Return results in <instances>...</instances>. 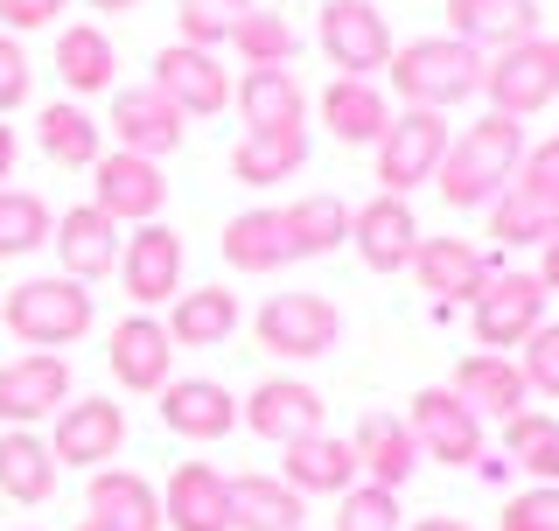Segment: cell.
<instances>
[{"mask_svg":"<svg viewBox=\"0 0 559 531\" xmlns=\"http://www.w3.org/2000/svg\"><path fill=\"white\" fill-rule=\"evenodd\" d=\"M524 119H503V113H483L476 127H462L448 140V162L433 168V189H441L448 210H483L497 203L503 189L518 182V162H524Z\"/></svg>","mask_w":559,"mask_h":531,"instance_id":"obj_1","label":"cell"},{"mask_svg":"<svg viewBox=\"0 0 559 531\" xmlns=\"http://www.w3.org/2000/svg\"><path fill=\"white\" fill-rule=\"evenodd\" d=\"M384 70H392V92L406 105H419V113H454V105L483 98L489 57L468 49L462 35H419V43H399Z\"/></svg>","mask_w":559,"mask_h":531,"instance_id":"obj_2","label":"cell"},{"mask_svg":"<svg viewBox=\"0 0 559 531\" xmlns=\"http://www.w3.org/2000/svg\"><path fill=\"white\" fill-rule=\"evenodd\" d=\"M92 322H98L92 287L63 280V273H35L22 287H8V300H0V329L28 350H70L92 335Z\"/></svg>","mask_w":559,"mask_h":531,"instance_id":"obj_3","label":"cell"},{"mask_svg":"<svg viewBox=\"0 0 559 531\" xmlns=\"http://www.w3.org/2000/svg\"><path fill=\"white\" fill-rule=\"evenodd\" d=\"M252 335L273 357L308 364V357H329L343 343V308L329 294H266V308L252 315Z\"/></svg>","mask_w":559,"mask_h":531,"instance_id":"obj_4","label":"cell"},{"mask_svg":"<svg viewBox=\"0 0 559 531\" xmlns=\"http://www.w3.org/2000/svg\"><path fill=\"white\" fill-rule=\"evenodd\" d=\"M483 98H489V113H503V119L546 113L559 98V43L552 35H532V43L497 49L489 70H483Z\"/></svg>","mask_w":559,"mask_h":531,"instance_id":"obj_5","label":"cell"},{"mask_svg":"<svg viewBox=\"0 0 559 531\" xmlns=\"http://www.w3.org/2000/svg\"><path fill=\"white\" fill-rule=\"evenodd\" d=\"M448 113H419V105H406V113H392V127H384L378 140V182L384 197H413L419 182H433V168L448 162Z\"/></svg>","mask_w":559,"mask_h":531,"instance_id":"obj_6","label":"cell"},{"mask_svg":"<svg viewBox=\"0 0 559 531\" xmlns=\"http://www.w3.org/2000/svg\"><path fill=\"white\" fill-rule=\"evenodd\" d=\"M546 287H538V273H489L483 294L468 300V335H476V350H518L524 335L546 322Z\"/></svg>","mask_w":559,"mask_h":531,"instance_id":"obj_7","label":"cell"},{"mask_svg":"<svg viewBox=\"0 0 559 531\" xmlns=\"http://www.w3.org/2000/svg\"><path fill=\"white\" fill-rule=\"evenodd\" d=\"M314 43L336 63V78H378L392 63V22L378 0H329L314 22Z\"/></svg>","mask_w":559,"mask_h":531,"instance_id":"obj_8","label":"cell"},{"mask_svg":"<svg viewBox=\"0 0 559 531\" xmlns=\"http://www.w3.org/2000/svg\"><path fill=\"white\" fill-rule=\"evenodd\" d=\"M49 455H57V469H112L119 448H127V405H112L105 392L92 399H70L57 420H49Z\"/></svg>","mask_w":559,"mask_h":531,"instance_id":"obj_9","label":"cell"},{"mask_svg":"<svg viewBox=\"0 0 559 531\" xmlns=\"http://www.w3.org/2000/svg\"><path fill=\"white\" fill-rule=\"evenodd\" d=\"M406 427L419 440V462H448V469H476L483 462V413H476V405H462L448 385L413 392Z\"/></svg>","mask_w":559,"mask_h":531,"instance_id":"obj_10","label":"cell"},{"mask_svg":"<svg viewBox=\"0 0 559 531\" xmlns=\"http://www.w3.org/2000/svg\"><path fill=\"white\" fill-rule=\"evenodd\" d=\"M92 203L119 232H127V224H154L168 210V175H162V162H147V154L105 148L92 162Z\"/></svg>","mask_w":559,"mask_h":531,"instance_id":"obj_11","label":"cell"},{"mask_svg":"<svg viewBox=\"0 0 559 531\" xmlns=\"http://www.w3.org/2000/svg\"><path fill=\"white\" fill-rule=\"evenodd\" d=\"M154 92H162L182 119H217L231 105V70H224L217 49H189V43H168L154 49Z\"/></svg>","mask_w":559,"mask_h":531,"instance_id":"obj_12","label":"cell"},{"mask_svg":"<svg viewBox=\"0 0 559 531\" xmlns=\"http://www.w3.org/2000/svg\"><path fill=\"white\" fill-rule=\"evenodd\" d=\"M112 273H119V287H127L133 308L154 315L162 300L182 294V238H175L162 217H154V224H133L127 245H119V266H112Z\"/></svg>","mask_w":559,"mask_h":531,"instance_id":"obj_13","label":"cell"},{"mask_svg":"<svg viewBox=\"0 0 559 531\" xmlns=\"http://www.w3.org/2000/svg\"><path fill=\"white\" fill-rule=\"evenodd\" d=\"M70 399L78 392H70V364L57 350H28V357L0 364V427H43Z\"/></svg>","mask_w":559,"mask_h":531,"instance_id":"obj_14","label":"cell"},{"mask_svg":"<svg viewBox=\"0 0 559 531\" xmlns=\"http://www.w3.org/2000/svg\"><path fill=\"white\" fill-rule=\"evenodd\" d=\"M105 364H112L119 392H140L154 399L162 385L175 378V343H168V322L147 308H133L127 322H112V335H105Z\"/></svg>","mask_w":559,"mask_h":531,"instance_id":"obj_15","label":"cell"},{"mask_svg":"<svg viewBox=\"0 0 559 531\" xmlns=\"http://www.w3.org/2000/svg\"><path fill=\"white\" fill-rule=\"evenodd\" d=\"M322 420H329V405L308 378H266V385H252V399H238V427H252L273 448L322 434Z\"/></svg>","mask_w":559,"mask_h":531,"instance_id":"obj_16","label":"cell"},{"mask_svg":"<svg viewBox=\"0 0 559 531\" xmlns=\"http://www.w3.org/2000/svg\"><path fill=\"white\" fill-rule=\"evenodd\" d=\"M349 245H357V259L371 266V273H406L413 252H419V217L406 197H378L349 210Z\"/></svg>","mask_w":559,"mask_h":531,"instance_id":"obj_17","label":"cell"},{"mask_svg":"<svg viewBox=\"0 0 559 531\" xmlns=\"http://www.w3.org/2000/svg\"><path fill=\"white\" fill-rule=\"evenodd\" d=\"M406 273L419 280V294H433V308H468L497 266H489V252L468 245V238H419Z\"/></svg>","mask_w":559,"mask_h":531,"instance_id":"obj_18","label":"cell"},{"mask_svg":"<svg viewBox=\"0 0 559 531\" xmlns=\"http://www.w3.org/2000/svg\"><path fill=\"white\" fill-rule=\"evenodd\" d=\"M105 127H112V148L147 154V162H168V154L182 148L189 119L175 113L154 84H127V92H112V119H105Z\"/></svg>","mask_w":559,"mask_h":531,"instance_id":"obj_19","label":"cell"},{"mask_svg":"<svg viewBox=\"0 0 559 531\" xmlns=\"http://www.w3.org/2000/svg\"><path fill=\"white\" fill-rule=\"evenodd\" d=\"M49 245H57V266H63V280H105L119 266V245H127V232H119L112 217H105L98 203H70L63 217H57V232H49Z\"/></svg>","mask_w":559,"mask_h":531,"instance_id":"obj_20","label":"cell"},{"mask_svg":"<svg viewBox=\"0 0 559 531\" xmlns=\"http://www.w3.org/2000/svg\"><path fill=\"white\" fill-rule=\"evenodd\" d=\"M162 531H231V475L210 462H175L162 489Z\"/></svg>","mask_w":559,"mask_h":531,"instance_id":"obj_21","label":"cell"},{"mask_svg":"<svg viewBox=\"0 0 559 531\" xmlns=\"http://www.w3.org/2000/svg\"><path fill=\"white\" fill-rule=\"evenodd\" d=\"M231 105L245 119V133H294L308 127V84L294 70H245L231 84Z\"/></svg>","mask_w":559,"mask_h":531,"instance_id":"obj_22","label":"cell"},{"mask_svg":"<svg viewBox=\"0 0 559 531\" xmlns=\"http://www.w3.org/2000/svg\"><path fill=\"white\" fill-rule=\"evenodd\" d=\"M154 399H162V427L182 440H224L238 427V399L217 378H168Z\"/></svg>","mask_w":559,"mask_h":531,"instance_id":"obj_23","label":"cell"},{"mask_svg":"<svg viewBox=\"0 0 559 531\" xmlns=\"http://www.w3.org/2000/svg\"><path fill=\"white\" fill-rule=\"evenodd\" d=\"M224 266L231 273H280V266H294V232H287V210L259 203V210H238L231 224H224Z\"/></svg>","mask_w":559,"mask_h":531,"instance_id":"obj_24","label":"cell"},{"mask_svg":"<svg viewBox=\"0 0 559 531\" xmlns=\"http://www.w3.org/2000/svg\"><path fill=\"white\" fill-rule=\"evenodd\" d=\"M349 455H357V475L378 483V489H406L413 469H419V440H413L406 420H392V413H364L357 434H349Z\"/></svg>","mask_w":559,"mask_h":531,"instance_id":"obj_25","label":"cell"},{"mask_svg":"<svg viewBox=\"0 0 559 531\" xmlns=\"http://www.w3.org/2000/svg\"><path fill=\"white\" fill-rule=\"evenodd\" d=\"M84 518H98L105 531H162V489L133 469H92V489H84Z\"/></svg>","mask_w":559,"mask_h":531,"instance_id":"obj_26","label":"cell"},{"mask_svg":"<svg viewBox=\"0 0 559 531\" xmlns=\"http://www.w3.org/2000/svg\"><path fill=\"white\" fill-rule=\"evenodd\" d=\"M287 462H280V483L287 489H301V497H343V489H357L364 475H357V455H349V440L343 434H308V440H294V448H280Z\"/></svg>","mask_w":559,"mask_h":531,"instance_id":"obj_27","label":"cell"},{"mask_svg":"<svg viewBox=\"0 0 559 531\" xmlns=\"http://www.w3.org/2000/svg\"><path fill=\"white\" fill-rule=\"evenodd\" d=\"M462 405H476V413L489 420H511L532 405V385H524L518 357H497V350H468L462 364H454V385H448Z\"/></svg>","mask_w":559,"mask_h":531,"instance_id":"obj_28","label":"cell"},{"mask_svg":"<svg viewBox=\"0 0 559 531\" xmlns=\"http://www.w3.org/2000/svg\"><path fill=\"white\" fill-rule=\"evenodd\" d=\"M314 105H322V127L336 133L343 148H378L384 127H392V98H384L371 78H329V92Z\"/></svg>","mask_w":559,"mask_h":531,"instance_id":"obj_29","label":"cell"},{"mask_svg":"<svg viewBox=\"0 0 559 531\" xmlns=\"http://www.w3.org/2000/svg\"><path fill=\"white\" fill-rule=\"evenodd\" d=\"M448 35L497 57V49L538 35V0H448Z\"/></svg>","mask_w":559,"mask_h":531,"instance_id":"obj_30","label":"cell"},{"mask_svg":"<svg viewBox=\"0 0 559 531\" xmlns=\"http://www.w3.org/2000/svg\"><path fill=\"white\" fill-rule=\"evenodd\" d=\"M57 455L35 427H0V497H14L22 510L57 497Z\"/></svg>","mask_w":559,"mask_h":531,"instance_id":"obj_31","label":"cell"},{"mask_svg":"<svg viewBox=\"0 0 559 531\" xmlns=\"http://www.w3.org/2000/svg\"><path fill=\"white\" fill-rule=\"evenodd\" d=\"M238 294L231 287H189L168 300V343L175 350H217L238 335Z\"/></svg>","mask_w":559,"mask_h":531,"instance_id":"obj_32","label":"cell"},{"mask_svg":"<svg viewBox=\"0 0 559 531\" xmlns=\"http://www.w3.org/2000/svg\"><path fill=\"white\" fill-rule=\"evenodd\" d=\"M112 70H119V49H112V35H105L98 22L57 28V78H63V92L78 105L98 98V92H112Z\"/></svg>","mask_w":559,"mask_h":531,"instance_id":"obj_33","label":"cell"},{"mask_svg":"<svg viewBox=\"0 0 559 531\" xmlns=\"http://www.w3.org/2000/svg\"><path fill=\"white\" fill-rule=\"evenodd\" d=\"M231 531H308V497L280 475H231Z\"/></svg>","mask_w":559,"mask_h":531,"instance_id":"obj_34","label":"cell"},{"mask_svg":"<svg viewBox=\"0 0 559 531\" xmlns=\"http://www.w3.org/2000/svg\"><path fill=\"white\" fill-rule=\"evenodd\" d=\"M35 148H43L57 168H92L98 154H105V127L92 119V105L57 98V105L35 113Z\"/></svg>","mask_w":559,"mask_h":531,"instance_id":"obj_35","label":"cell"},{"mask_svg":"<svg viewBox=\"0 0 559 531\" xmlns=\"http://www.w3.org/2000/svg\"><path fill=\"white\" fill-rule=\"evenodd\" d=\"M301 168H308V127H294V133H238V148H231V175L245 189L294 182Z\"/></svg>","mask_w":559,"mask_h":531,"instance_id":"obj_36","label":"cell"},{"mask_svg":"<svg viewBox=\"0 0 559 531\" xmlns=\"http://www.w3.org/2000/svg\"><path fill=\"white\" fill-rule=\"evenodd\" d=\"M231 49L245 57V70H287L301 57V28H294L280 8H245L238 28H231Z\"/></svg>","mask_w":559,"mask_h":531,"instance_id":"obj_37","label":"cell"},{"mask_svg":"<svg viewBox=\"0 0 559 531\" xmlns=\"http://www.w3.org/2000/svg\"><path fill=\"white\" fill-rule=\"evenodd\" d=\"M503 462L524 469L532 483H559V413H511L503 420Z\"/></svg>","mask_w":559,"mask_h":531,"instance_id":"obj_38","label":"cell"},{"mask_svg":"<svg viewBox=\"0 0 559 531\" xmlns=\"http://www.w3.org/2000/svg\"><path fill=\"white\" fill-rule=\"evenodd\" d=\"M287 232L301 259H329L336 245H349V203L343 197H301L287 203Z\"/></svg>","mask_w":559,"mask_h":531,"instance_id":"obj_39","label":"cell"},{"mask_svg":"<svg viewBox=\"0 0 559 531\" xmlns=\"http://www.w3.org/2000/svg\"><path fill=\"white\" fill-rule=\"evenodd\" d=\"M57 232V210L35 189H0V259H28L35 245H49Z\"/></svg>","mask_w":559,"mask_h":531,"instance_id":"obj_40","label":"cell"},{"mask_svg":"<svg viewBox=\"0 0 559 531\" xmlns=\"http://www.w3.org/2000/svg\"><path fill=\"white\" fill-rule=\"evenodd\" d=\"M245 8H252V0H175V43H189V49H224Z\"/></svg>","mask_w":559,"mask_h":531,"instance_id":"obj_41","label":"cell"},{"mask_svg":"<svg viewBox=\"0 0 559 531\" xmlns=\"http://www.w3.org/2000/svg\"><path fill=\"white\" fill-rule=\"evenodd\" d=\"M336 531H406V510H399V489L357 483L336 497Z\"/></svg>","mask_w":559,"mask_h":531,"instance_id":"obj_42","label":"cell"},{"mask_svg":"<svg viewBox=\"0 0 559 531\" xmlns=\"http://www.w3.org/2000/svg\"><path fill=\"white\" fill-rule=\"evenodd\" d=\"M483 210H489V238H503V245H546L559 232L546 210H538L532 197H518V189H503V197L483 203Z\"/></svg>","mask_w":559,"mask_h":531,"instance_id":"obj_43","label":"cell"},{"mask_svg":"<svg viewBox=\"0 0 559 531\" xmlns=\"http://www.w3.org/2000/svg\"><path fill=\"white\" fill-rule=\"evenodd\" d=\"M518 197H532L546 217L559 224V133L552 140H538V148H524V162H518Z\"/></svg>","mask_w":559,"mask_h":531,"instance_id":"obj_44","label":"cell"},{"mask_svg":"<svg viewBox=\"0 0 559 531\" xmlns=\"http://www.w3.org/2000/svg\"><path fill=\"white\" fill-rule=\"evenodd\" d=\"M518 370H524L532 392L559 399V322H538L532 335H524V343H518Z\"/></svg>","mask_w":559,"mask_h":531,"instance_id":"obj_45","label":"cell"},{"mask_svg":"<svg viewBox=\"0 0 559 531\" xmlns=\"http://www.w3.org/2000/svg\"><path fill=\"white\" fill-rule=\"evenodd\" d=\"M28 92H35L28 43H22V35H8V28H0V119H8V113H22V105H28Z\"/></svg>","mask_w":559,"mask_h":531,"instance_id":"obj_46","label":"cell"},{"mask_svg":"<svg viewBox=\"0 0 559 531\" xmlns=\"http://www.w3.org/2000/svg\"><path fill=\"white\" fill-rule=\"evenodd\" d=\"M503 531H559V483H532L503 504Z\"/></svg>","mask_w":559,"mask_h":531,"instance_id":"obj_47","label":"cell"},{"mask_svg":"<svg viewBox=\"0 0 559 531\" xmlns=\"http://www.w3.org/2000/svg\"><path fill=\"white\" fill-rule=\"evenodd\" d=\"M70 14V0H0V28L8 35H35V28H57Z\"/></svg>","mask_w":559,"mask_h":531,"instance_id":"obj_48","label":"cell"},{"mask_svg":"<svg viewBox=\"0 0 559 531\" xmlns=\"http://www.w3.org/2000/svg\"><path fill=\"white\" fill-rule=\"evenodd\" d=\"M538 287H546V294H559V232H552L546 245H538Z\"/></svg>","mask_w":559,"mask_h":531,"instance_id":"obj_49","label":"cell"},{"mask_svg":"<svg viewBox=\"0 0 559 531\" xmlns=\"http://www.w3.org/2000/svg\"><path fill=\"white\" fill-rule=\"evenodd\" d=\"M14 162H22V140H14V127H0V189H8Z\"/></svg>","mask_w":559,"mask_h":531,"instance_id":"obj_50","label":"cell"},{"mask_svg":"<svg viewBox=\"0 0 559 531\" xmlns=\"http://www.w3.org/2000/svg\"><path fill=\"white\" fill-rule=\"evenodd\" d=\"M406 531H476V524H468V518H413Z\"/></svg>","mask_w":559,"mask_h":531,"instance_id":"obj_51","label":"cell"},{"mask_svg":"<svg viewBox=\"0 0 559 531\" xmlns=\"http://www.w3.org/2000/svg\"><path fill=\"white\" fill-rule=\"evenodd\" d=\"M98 14H127V8H140V0H92Z\"/></svg>","mask_w":559,"mask_h":531,"instance_id":"obj_52","label":"cell"},{"mask_svg":"<svg viewBox=\"0 0 559 531\" xmlns=\"http://www.w3.org/2000/svg\"><path fill=\"white\" fill-rule=\"evenodd\" d=\"M70 531H105V524H98V518H78V524H70Z\"/></svg>","mask_w":559,"mask_h":531,"instance_id":"obj_53","label":"cell"},{"mask_svg":"<svg viewBox=\"0 0 559 531\" xmlns=\"http://www.w3.org/2000/svg\"><path fill=\"white\" fill-rule=\"evenodd\" d=\"M14 531H43V524H14Z\"/></svg>","mask_w":559,"mask_h":531,"instance_id":"obj_54","label":"cell"}]
</instances>
